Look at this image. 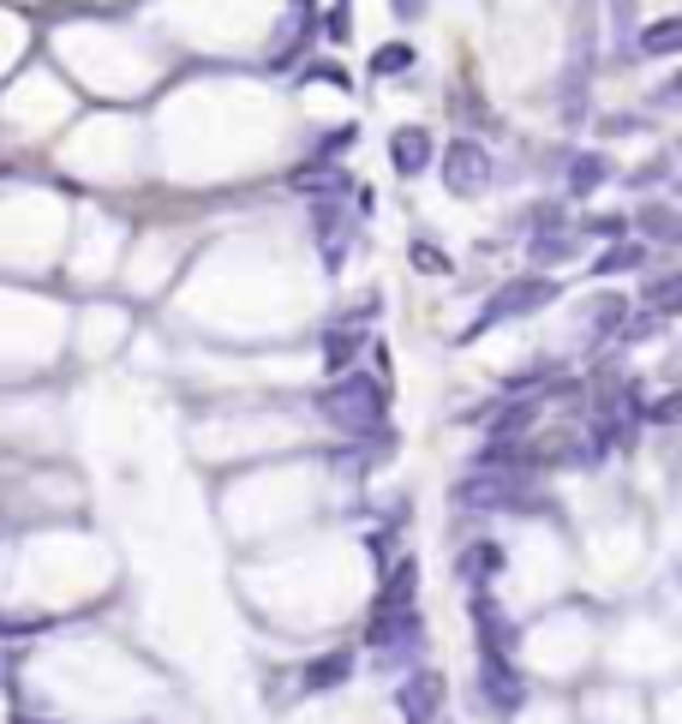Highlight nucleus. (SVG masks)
<instances>
[{
    "instance_id": "1",
    "label": "nucleus",
    "mask_w": 682,
    "mask_h": 724,
    "mask_svg": "<svg viewBox=\"0 0 682 724\" xmlns=\"http://www.w3.org/2000/svg\"><path fill=\"white\" fill-rule=\"evenodd\" d=\"M324 419L341 431V437H384V413H389V396L377 377L365 372H341L330 389L318 396Z\"/></svg>"
},
{
    "instance_id": "2",
    "label": "nucleus",
    "mask_w": 682,
    "mask_h": 724,
    "mask_svg": "<svg viewBox=\"0 0 682 724\" xmlns=\"http://www.w3.org/2000/svg\"><path fill=\"white\" fill-rule=\"evenodd\" d=\"M365 646H372L377 670H408V658H420L425 646V622L420 611H372V629H365Z\"/></svg>"
},
{
    "instance_id": "3",
    "label": "nucleus",
    "mask_w": 682,
    "mask_h": 724,
    "mask_svg": "<svg viewBox=\"0 0 682 724\" xmlns=\"http://www.w3.org/2000/svg\"><path fill=\"white\" fill-rule=\"evenodd\" d=\"M311 234H318L324 270L336 276L353 252V234H360V205H348V198H318V205H311Z\"/></svg>"
},
{
    "instance_id": "4",
    "label": "nucleus",
    "mask_w": 682,
    "mask_h": 724,
    "mask_svg": "<svg viewBox=\"0 0 682 724\" xmlns=\"http://www.w3.org/2000/svg\"><path fill=\"white\" fill-rule=\"evenodd\" d=\"M444 701H449V682H444V670H432V665H413L408 677L396 682V713H401V724H437Z\"/></svg>"
},
{
    "instance_id": "5",
    "label": "nucleus",
    "mask_w": 682,
    "mask_h": 724,
    "mask_svg": "<svg viewBox=\"0 0 682 724\" xmlns=\"http://www.w3.org/2000/svg\"><path fill=\"white\" fill-rule=\"evenodd\" d=\"M491 174H497V156H491L479 138H455L444 150V186L455 198H479L491 186Z\"/></svg>"
},
{
    "instance_id": "6",
    "label": "nucleus",
    "mask_w": 682,
    "mask_h": 724,
    "mask_svg": "<svg viewBox=\"0 0 682 724\" xmlns=\"http://www.w3.org/2000/svg\"><path fill=\"white\" fill-rule=\"evenodd\" d=\"M545 300H557V282H545V276H515V282H503L497 294H491V306L479 312V324L467 329V336H479V329L503 324V317H527V312H539Z\"/></svg>"
},
{
    "instance_id": "7",
    "label": "nucleus",
    "mask_w": 682,
    "mask_h": 724,
    "mask_svg": "<svg viewBox=\"0 0 682 724\" xmlns=\"http://www.w3.org/2000/svg\"><path fill=\"white\" fill-rule=\"evenodd\" d=\"M479 689H485V707L503 713V719H515L527 707V682L503 653H479Z\"/></svg>"
},
{
    "instance_id": "8",
    "label": "nucleus",
    "mask_w": 682,
    "mask_h": 724,
    "mask_svg": "<svg viewBox=\"0 0 682 724\" xmlns=\"http://www.w3.org/2000/svg\"><path fill=\"white\" fill-rule=\"evenodd\" d=\"M521 474H473V479H461L455 486V503L461 510H527V498H521Z\"/></svg>"
},
{
    "instance_id": "9",
    "label": "nucleus",
    "mask_w": 682,
    "mask_h": 724,
    "mask_svg": "<svg viewBox=\"0 0 682 724\" xmlns=\"http://www.w3.org/2000/svg\"><path fill=\"white\" fill-rule=\"evenodd\" d=\"M287 186H294L299 198H311V205H318V198H360V186H353V174H341L336 162H299L294 174H287Z\"/></svg>"
},
{
    "instance_id": "10",
    "label": "nucleus",
    "mask_w": 682,
    "mask_h": 724,
    "mask_svg": "<svg viewBox=\"0 0 682 724\" xmlns=\"http://www.w3.org/2000/svg\"><path fill=\"white\" fill-rule=\"evenodd\" d=\"M432 156H437V144L425 126H396V132H389V168H396L401 180H420V174L432 168Z\"/></svg>"
},
{
    "instance_id": "11",
    "label": "nucleus",
    "mask_w": 682,
    "mask_h": 724,
    "mask_svg": "<svg viewBox=\"0 0 682 724\" xmlns=\"http://www.w3.org/2000/svg\"><path fill=\"white\" fill-rule=\"evenodd\" d=\"M527 258L539 264V270H557V264H568V258H580V234H568V227H539L533 240H527Z\"/></svg>"
},
{
    "instance_id": "12",
    "label": "nucleus",
    "mask_w": 682,
    "mask_h": 724,
    "mask_svg": "<svg viewBox=\"0 0 682 724\" xmlns=\"http://www.w3.org/2000/svg\"><path fill=\"white\" fill-rule=\"evenodd\" d=\"M360 348H365V329H360V317H348V324H336L330 336H324V365H330L336 377H341V372H353Z\"/></svg>"
},
{
    "instance_id": "13",
    "label": "nucleus",
    "mask_w": 682,
    "mask_h": 724,
    "mask_svg": "<svg viewBox=\"0 0 682 724\" xmlns=\"http://www.w3.org/2000/svg\"><path fill=\"white\" fill-rule=\"evenodd\" d=\"M413 593H420V563L413 557H401L396 569L384 575V593H377V611H408Z\"/></svg>"
},
{
    "instance_id": "14",
    "label": "nucleus",
    "mask_w": 682,
    "mask_h": 724,
    "mask_svg": "<svg viewBox=\"0 0 682 724\" xmlns=\"http://www.w3.org/2000/svg\"><path fill=\"white\" fill-rule=\"evenodd\" d=\"M455 569H461V581H467V587H485L491 575H503V545H491V539L467 545V551H461V563H455Z\"/></svg>"
},
{
    "instance_id": "15",
    "label": "nucleus",
    "mask_w": 682,
    "mask_h": 724,
    "mask_svg": "<svg viewBox=\"0 0 682 724\" xmlns=\"http://www.w3.org/2000/svg\"><path fill=\"white\" fill-rule=\"evenodd\" d=\"M635 48L647 60H671V55H682V19H659V24H647V31L635 36Z\"/></svg>"
},
{
    "instance_id": "16",
    "label": "nucleus",
    "mask_w": 682,
    "mask_h": 724,
    "mask_svg": "<svg viewBox=\"0 0 682 724\" xmlns=\"http://www.w3.org/2000/svg\"><path fill=\"white\" fill-rule=\"evenodd\" d=\"M539 419V401L533 396H521V401H509L497 419H491V443H521V431Z\"/></svg>"
},
{
    "instance_id": "17",
    "label": "nucleus",
    "mask_w": 682,
    "mask_h": 724,
    "mask_svg": "<svg viewBox=\"0 0 682 724\" xmlns=\"http://www.w3.org/2000/svg\"><path fill=\"white\" fill-rule=\"evenodd\" d=\"M348 677H353V653H324V658H311V665H306V689L311 694L341 689Z\"/></svg>"
},
{
    "instance_id": "18",
    "label": "nucleus",
    "mask_w": 682,
    "mask_h": 724,
    "mask_svg": "<svg viewBox=\"0 0 682 724\" xmlns=\"http://www.w3.org/2000/svg\"><path fill=\"white\" fill-rule=\"evenodd\" d=\"M628 324V300L623 294H599V300H592V306H587V329H592V336H616V329H623Z\"/></svg>"
},
{
    "instance_id": "19",
    "label": "nucleus",
    "mask_w": 682,
    "mask_h": 724,
    "mask_svg": "<svg viewBox=\"0 0 682 724\" xmlns=\"http://www.w3.org/2000/svg\"><path fill=\"white\" fill-rule=\"evenodd\" d=\"M640 264H647V246L623 240V246H611V252H599V258H592V276H623V270H640Z\"/></svg>"
},
{
    "instance_id": "20",
    "label": "nucleus",
    "mask_w": 682,
    "mask_h": 724,
    "mask_svg": "<svg viewBox=\"0 0 682 724\" xmlns=\"http://www.w3.org/2000/svg\"><path fill=\"white\" fill-rule=\"evenodd\" d=\"M604 180H611V162L604 156H575L568 162V192H599Z\"/></svg>"
},
{
    "instance_id": "21",
    "label": "nucleus",
    "mask_w": 682,
    "mask_h": 724,
    "mask_svg": "<svg viewBox=\"0 0 682 724\" xmlns=\"http://www.w3.org/2000/svg\"><path fill=\"white\" fill-rule=\"evenodd\" d=\"M413 60H420V55H413V43H384L372 55V72H377V79H401V72H413Z\"/></svg>"
},
{
    "instance_id": "22",
    "label": "nucleus",
    "mask_w": 682,
    "mask_h": 724,
    "mask_svg": "<svg viewBox=\"0 0 682 724\" xmlns=\"http://www.w3.org/2000/svg\"><path fill=\"white\" fill-rule=\"evenodd\" d=\"M647 312H652V317L682 312V270H677V276H659V282H647Z\"/></svg>"
},
{
    "instance_id": "23",
    "label": "nucleus",
    "mask_w": 682,
    "mask_h": 724,
    "mask_svg": "<svg viewBox=\"0 0 682 724\" xmlns=\"http://www.w3.org/2000/svg\"><path fill=\"white\" fill-rule=\"evenodd\" d=\"M413 264H420L425 276H449V258H444V252H437V246H425V240H420V246H413Z\"/></svg>"
},
{
    "instance_id": "24",
    "label": "nucleus",
    "mask_w": 682,
    "mask_h": 724,
    "mask_svg": "<svg viewBox=\"0 0 682 724\" xmlns=\"http://www.w3.org/2000/svg\"><path fill=\"white\" fill-rule=\"evenodd\" d=\"M611 24H616V36L635 31V0H611Z\"/></svg>"
},
{
    "instance_id": "25",
    "label": "nucleus",
    "mask_w": 682,
    "mask_h": 724,
    "mask_svg": "<svg viewBox=\"0 0 682 724\" xmlns=\"http://www.w3.org/2000/svg\"><path fill=\"white\" fill-rule=\"evenodd\" d=\"M647 419H659V425H665V419H682V389H677V396H665V401H652Z\"/></svg>"
},
{
    "instance_id": "26",
    "label": "nucleus",
    "mask_w": 682,
    "mask_h": 724,
    "mask_svg": "<svg viewBox=\"0 0 682 724\" xmlns=\"http://www.w3.org/2000/svg\"><path fill=\"white\" fill-rule=\"evenodd\" d=\"M389 7H396V19H425V12H432V0H389Z\"/></svg>"
},
{
    "instance_id": "27",
    "label": "nucleus",
    "mask_w": 682,
    "mask_h": 724,
    "mask_svg": "<svg viewBox=\"0 0 682 724\" xmlns=\"http://www.w3.org/2000/svg\"><path fill=\"white\" fill-rule=\"evenodd\" d=\"M652 329H659V317H652V312H640V317H628V341H640V336H652Z\"/></svg>"
},
{
    "instance_id": "28",
    "label": "nucleus",
    "mask_w": 682,
    "mask_h": 724,
    "mask_svg": "<svg viewBox=\"0 0 682 724\" xmlns=\"http://www.w3.org/2000/svg\"><path fill=\"white\" fill-rule=\"evenodd\" d=\"M652 103H659V108H671V103H682V72H677V79H671V84H659V96H652Z\"/></svg>"
}]
</instances>
